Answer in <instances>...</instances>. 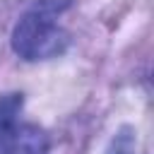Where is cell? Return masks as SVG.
Wrapping results in <instances>:
<instances>
[{
    "label": "cell",
    "mask_w": 154,
    "mask_h": 154,
    "mask_svg": "<svg viewBox=\"0 0 154 154\" xmlns=\"http://www.w3.org/2000/svg\"><path fill=\"white\" fill-rule=\"evenodd\" d=\"M22 108H24V96L19 91H7L0 96V132L19 123Z\"/></svg>",
    "instance_id": "3957f363"
},
{
    "label": "cell",
    "mask_w": 154,
    "mask_h": 154,
    "mask_svg": "<svg viewBox=\"0 0 154 154\" xmlns=\"http://www.w3.org/2000/svg\"><path fill=\"white\" fill-rule=\"evenodd\" d=\"M70 7V0H41L24 12L12 29V51L24 60H48L65 53L70 38L58 24V14Z\"/></svg>",
    "instance_id": "6da1fadb"
},
{
    "label": "cell",
    "mask_w": 154,
    "mask_h": 154,
    "mask_svg": "<svg viewBox=\"0 0 154 154\" xmlns=\"http://www.w3.org/2000/svg\"><path fill=\"white\" fill-rule=\"evenodd\" d=\"M48 132L34 123H17L0 132V154H48Z\"/></svg>",
    "instance_id": "7a4b0ae2"
},
{
    "label": "cell",
    "mask_w": 154,
    "mask_h": 154,
    "mask_svg": "<svg viewBox=\"0 0 154 154\" xmlns=\"http://www.w3.org/2000/svg\"><path fill=\"white\" fill-rule=\"evenodd\" d=\"M135 147H137V132L130 125H123L113 132L103 154H135Z\"/></svg>",
    "instance_id": "277c9868"
}]
</instances>
